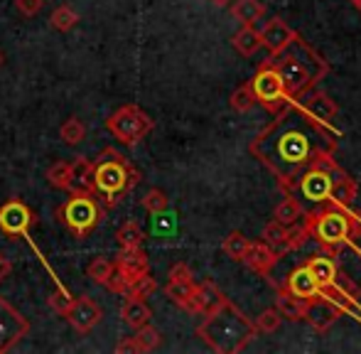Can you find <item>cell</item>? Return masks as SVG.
Wrapping results in <instances>:
<instances>
[{"label": "cell", "instance_id": "f35d334b", "mask_svg": "<svg viewBox=\"0 0 361 354\" xmlns=\"http://www.w3.org/2000/svg\"><path fill=\"white\" fill-rule=\"evenodd\" d=\"M155 291H157L155 278H152L150 273H145V276H140L135 283H130V288H128V293H126V298H140V300H145V298H150Z\"/></svg>", "mask_w": 361, "mask_h": 354}, {"label": "cell", "instance_id": "44dd1931", "mask_svg": "<svg viewBox=\"0 0 361 354\" xmlns=\"http://www.w3.org/2000/svg\"><path fill=\"white\" fill-rule=\"evenodd\" d=\"M281 291H288L293 293V295L302 298V300H310V298L319 295V286L317 281L312 278V273L307 271V266H298L293 273L286 278V283L281 286Z\"/></svg>", "mask_w": 361, "mask_h": 354}, {"label": "cell", "instance_id": "d6a6232c", "mask_svg": "<svg viewBox=\"0 0 361 354\" xmlns=\"http://www.w3.org/2000/svg\"><path fill=\"white\" fill-rule=\"evenodd\" d=\"M248 244H251V241H248L241 231H228V234L224 236V241H221V249H224V254H226L228 259L241 261L243 254H246V249H248Z\"/></svg>", "mask_w": 361, "mask_h": 354}, {"label": "cell", "instance_id": "f1b7e54d", "mask_svg": "<svg viewBox=\"0 0 361 354\" xmlns=\"http://www.w3.org/2000/svg\"><path fill=\"white\" fill-rule=\"evenodd\" d=\"M116 244H118V249H138V246L145 244V231L140 229L138 221L130 219L118 226V231H116Z\"/></svg>", "mask_w": 361, "mask_h": 354}, {"label": "cell", "instance_id": "f6af8a7d", "mask_svg": "<svg viewBox=\"0 0 361 354\" xmlns=\"http://www.w3.org/2000/svg\"><path fill=\"white\" fill-rule=\"evenodd\" d=\"M10 273H13V264H10V259H5V256L0 254V283H3Z\"/></svg>", "mask_w": 361, "mask_h": 354}, {"label": "cell", "instance_id": "e0dca14e", "mask_svg": "<svg viewBox=\"0 0 361 354\" xmlns=\"http://www.w3.org/2000/svg\"><path fill=\"white\" fill-rule=\"evenodd\" d=\"M300 106H302L307 114H312L314 118L324 121V123H332L339 116V106L337 101H332V96H327L319 89H310L307 94H302L300 99H295Z\"/></svg>", "mask_w": 361, "mask_h": 354}, {"label": "cell", "instance_id": "8992f818", "mask_svg": "<svg viewBox=\"0 0 361 354\" xmlns=\"http://www.w3.org/2000/svg\"><path fill=\"white\" fill-rule=\"evenodd\" d=\"M104 216H106L104 202L84 185L69 190V200H64V205L57 207V219L72 231L76 239H86L101 224Z\"/></svg>", "mask_w": 361, "mask_h": 354}, {"label": "cell", "instance_id": "30bf717a", "mask_svg": "<svg viewBox=\"0 0 361 354\" xmlns=\"http://www.w3.org/2000/svg\"><path fill=\"white\" fill-rule=\"evenodd\" d=\"M251 89H253V96H256V104H261L268 114H278L288 101H293L288 96L286 87H283L276 67L271 64V59L258 64L256 74H253V79H251Z\"/></svg>", "mask_w": 361, "mask_h": 354}, {"label": "cell", "instance_id": "ee69618b", "mask_svg": "<svg viewBox=\"0 0 361 354\" xmlns=\"http://www.w3.org/2000/svg\"><path fill=\"white\" fill-rule=\"evenodd\" d=\"M116 352L118 354H123V352H133V354H138V342H135V337H126V340H121L118 345H116Z\"/></svg>", "mask_w": 361, "mask_h": 354}, {"label": "cell", "instance_id": "d590c367", "mask_svg": "<svg viewBox=\"0 0 361 354\" xmlns=\"http://www.w3.org/2000/svg\"><path fill=\"white\" fill-rule=\"evenodd\" d=\"M140 205H143L152 216H160V214H165V212H167V207H170V200H167V195L162 190L152 187V190H147L145 195H143Z\"/></svg>", "mask_w": 361, "mask_h": 354}, {"label": "cell", "instance_id": "5b68a950", "mask_svg": "<svg viewBox=\"0 0 361 354\" xmlns=\"http://www.w3.org/2000/svg\"><path fill=\"white\" fill-rule=\"evenodd\" d=\"M302 226L310 239H314L329 256H337L339 249L361 239V214L349 212V207L329 205L322 209L307 212Z\"/></svg>", "mask_w": 361, "mask_h": 354}, {"label": "cell", "instance_id": "4fadbf2b", "mask_svg": "<svg viewBox=\"0 0 361 354\" xmlns=\"http://www.w3.org/2000/svg\"><path fill=\"white\" fill-rule=\"evenodd\" d=\"M339 317H342V310H339L332 300H327L324 295H314L307 300L305 320L310 322V327H312L314 332H327Z\"/></svg>", "mask_w": 361, "mask_h": 354}, {"label": "cell", "instance_id": "277c9868", "mask_svg": "<svg viewBox=\"0 0 361 354\" xmlns=\"http://www.w3.org/2000/svg\"><path fill=\"white\" fill-rule=\"evenodd\" d=\"M138 182L140 170L126 155H121L116 148H104L99 153V158L91 160L84 187H89L104 202L106 209H114Z\"/></svg>", "mask_w": 361, "mask_h": 354}, {"label": "cell", "instance_id": "e575fe53", "mask_svg": "<svg viewBox=\"0 0 361 354\" xmlns=\"http://www.w3.org/2000/svg\"><path fill=\"white\" fill-rule=\"evenodd\" d=\"M59 135H62V140L67 145H79L81 140L86 138V126H84V121H81L79 116H69V118L62 123V128H59Z\"/></svg>", "mask_w": 361, "mask_h": 354}, {"label": "cell", "instance_id": "d4e9b609", "mask_svg": "<svg viewBox=\"0 0 361 354\" xmlns=\"http://www.w3.org/2000/svg\"><path fill=\"white\" fill-rule=\"evenodd\" d=\"M47 182L49 187L54 190H74L76 187V170H74V163H67V160H57L54 165L47 168Z\"/></svg>", "mask_w": 361, "mask_h": 354}, {"label": "cell", "instance_id": "b9f144b4", "mask_svg": "<svg viewBox=\"0 0 361 354\" xmlns=\"http://www.w3.org/2000/svg\"><path fill=\"white\" fill-rule=\"evenodd\" d=\"M167 281H172V283H195V276H192L190 266L180 261V264H175L170 268V273H167Z\"/></svg>", "mask_w": 361, "mask_h": 354}, {"label": "cell", "instance_id": "6da1fadb", "mask_svg": "<svg viewBox=\"0 0 361 354\" xmlns=\"http://www.w3.org/2000/svg\"><path fill=\"white\" fill-rule=\"evenodd\" d=\"M337 143L339 130L332 123L314 118L298 101H288L248 143V153L276 177L278 187L288 195L298 187L305 170L337 163Z\"/></svg>", "mask_w": 361, "mask_h": 354}, {"label": "cell", "instance_id": "60d3db41", "mask_svg": "<svg viewBox=\"0 0 361 354\" xmlns=\"http://www.w3.org/2000/svg\"><path fill=\"white\" fill-rule=\"evenodd\" d=\"M307 231H305V226L300 224H293V226H288V239H286V251H298V249H302L305 244H307Z\"/></svg>", "mask_w": 361, "mask_h": 354}, {"label": "cell", "instance_id": "7bdbcfd3", "mask_svg": "<svg viewBox=\"0 0 361 354\" xmlns=\"http://www.w3.org/2000/svg\"><path fill=\"white\" fill-rule=\"evenodd\" d=\"M44 0H15V8L23 18H35V15L42 10Z\"/></svg>", "mask_w": 361, "mask_h": 354}, {"label": "cell", "instance_id": "4316f807", "mask_svg": "<svg viewBox=\"0 0 361 354\" xmlns=\"http://www.w3.org/2000/svg\"><path fill=\"white\" fill-rule=\"evenodd\" d=\"M231 44L241 57H253L261 49V35H258V30L253 25H243L231 37Z\"/></svg>", "mask_w": 361, "mask_h": 354}, {"label": "cell", "instance_id": "bcb514c9", "mask_svg": "<svg viewBox=\"0 0 361 354\" xmlns=\"http://www.w3.org/2000/svg\"><path fill=\"white\" fill-rule=\"evenodd\" d=\"M212 5H216V8H226L228 3H231V0H209Z\"/></svg>", "mask_w": 361, "mask_h": 354}, {"label": "cell", "instance_id": "ba28073f", "mask_svg": "<svg viewBox=\"0 0 361 354\" xmlns=\"http://www.w3.org/2000/svg\"><path fill=\"white\" fill-rule=\"evenodd\" d=\"M152 128H155L152 118L135 104L121 106V109H116L114 114L106 118V130H109L116 140H121V145H126V148L138 145L145 135H150Z\"/></svg>", "mask_w": 361, "mask_h": 354}, {"label": "cell", "instance_id": "484cf974", "mask_svg": "<svg viewBox=\"0 0 361 354\" xmlns=\"http://www.w3.org/2000/svg\"><path fill=\"white\" fill-rule=\"evenodd\" d=\"M276 310L283 315V320H305V312H307V300L293 295L288 291L278 288V298H276Z\"/></svg>", "mask_w": 361, "mask_h": 354}, {"label": "cell", "instance_id": "ab89813d", "mask_svg": "<svg viewBox=\"0 0 361 354\" xmlns=\"http://www.w3.org/2000/svg\"><path fill=\"white\" fill-rule=\"evenodd\" d=\"M283 322V315L276 310V307H268V310H263L261 315L253 320V325H256L258 332H276L278 327H281Z\"/></svg>", "mask_w": 361, "mask_h": 354}, {"label": "cell", "instance_id": "2e32d148", "mask_svg": "<svg viewBox=\"0 0 361 354\" xmlns=\"http://www.w3.org/2000/svg\"><path fill=\"white\" fill-rule=\"evenodd\" d=\"M319 295H324L327 300H332L342 312L344 310H357L359 307V293L354 291L352 281H349L342 271H339V276L334 278L329 286L319 288Z\"/></svg>", "mask_w": 361, "mask_h": 354}, {"label": "cell", "instance_id": "83f0119b", "mask_svg": "<svg viewBox=\"0 0 361 354\" xmlns=\"http://www.w3.org/2000/svg\"><path fill=\"white\" fill-rule=\"evenodd\" d=\"M273 219L278 221V224H283V226H293V224H298L300 219H302V205H300V200H295L293 195H288L283 197V202L276 207V212H273Z\"/></svg>", "mask_w": 361, "mask_h": 354}, {"label": "cell", "instance_id": "ffe728a7", "mask_svg": "<svg viewBox=\"0 0 361 354\" xmlns=\"http://www.w3.org/2000/svg\"><path fill=\"white\" fill-rule=\"evenodd\" d=\"M226 300L221 291H219L216 283L212 281H202V283H195V295H192V310L190 312H197V315H207V312L216 310L221 303Z\"/></svg>", "mask_w": 361, "mask_h": 354}, {"label": "cell", "instance_id": "5bb4252c", "mask_svg": "<svg viewBox=\"0 0 361 354\" xmlns=\"http://www.w3.org/2000/svg\"><path fill=\"white\" fill-rule=\"evenodd\" d=\"M258 35H261V47H266L271 57L273 54H281L283 49L298 37V32H295L286 20H281V18H271L266 25H263V30Z\"/></svg>", "mask_w": 361, "mask_h": 354}, {"label": "cell", "instance_id": "c3c4849f", "mask_svg": "<svg viewBox=\"0 0 361 354\" xmlns=\"http://www.w3.org/2000/svg\"><path fill=\"white\" fill-rule=\"evenodd\" d=\"M3 62H5V57H3V52H0V67H3Z\"/></svg>", "mask_w": 361, "mask_h": 354}, {"label": "cell", "instance_id": "1f68e13d", "mask_svg": "<svg viewBox=\"0 0 361 354\" xmlns=\"http://www.w3.org/2000/svg\"><path fill=\"white\" fill-rule=\"evenodd\" d=\"M228 104H231V109L236 111V114H248V111L256 106V96H253V89H251V82H243L238 84L236 89H233L231 99H228Z\"/></svg>", "mask_w": 361, "mask_h": 354}, {"label": "cell", "instance_id": "d6986e66", "mask_svg": "<svg viewBox=\"0 0 361 354\" xmlns=\"http://www.w3.org/2000/svg\"><path fill=\"white\" fill-rule=\"evenodd\" d=\"M359 195V185L352 175H347L342 168H334L332 173V192H329V205H337V207H349Z\"/></svg>", "mask_w": 361, "mask_h": 354}, {"label": "cell", "instance_id": "7c38bea8", "mask_svg": "<svg viewBox=\"0 0 361 354\" xmlns=\"http://www.w3.org/2000/svg\"><path fill=\"white\" fill-rule=\"evenodd\" d=\"M337 168V163L329 165V168H310L300 175L298 190L307 197L310 202H317L324 205L329 200V192H332V173Z\"/></svg>", "mask_w": 361, "mask_h": 354}, {"label": "cell", "instance_id": "603a6c76", "mask_svg": "<svg viewBox=\"0 0 361 354\" xmlns=\"http://www.w3.org/2000/svg\"><path fill=\"white\" fill-rule=\"evenodd\" d=\"M121 317H123V322L128 327L138 330V327H143L150 322L152 310L147 307L145 300H140V298H126V303L121 305Z\"/></svg>", "mask_w": 361, "mask_h": 354}, {"label": "cell", "instance_id": "836d02e7", "mask_svg": "<svg viewBox=\"0 0 361 354\" xmlns=\"http://www.w3.org/2000/svg\"><path fill=\"white\" fill-rule=\"evenodd\" d=\"M261 239L266 241L268 246H273V249L278 251V254H286V239H288V226L278 224L276 219L271 221V224L263 226V234Z\"/></svg>", "mask_w": 361, "mask_h": 354}, {"label": "cell", "instance_id": "3957f363", "mask_svg": "<svg viewBox=\"0 0 361 354\" xmlns=\"http://www.w3.org/2000/svg\"><path fill=\"white\" fill-rule=\"evenodd\" d=\"M258 335L251 317H246L231 300H224L216 310L207 312L204 320L197 325V337L216 354L241 352Z\"/></svg>", "mask_w": 361, "mask_h": 354}, {"label": "cell", "instance_id": "f546056e", "mask_svg": "<svg viewBox=\"0 0 361 354\" xmlns=\"http://www.w3.org/2000/svg\"><path fill=\"white\" fill-rule=\"evenodd\" d=\"M165 295L170 298L177 307H182V310L190 312L192 310V295H195V283H172V281H167Z\"/></svg>", "mask_w": 361, "mask_h": 354}, {"label": "cell", "instance_id": "52a82bcc", "mask_svg": "<svg viewBox=\"0 0 361 354\" xmlns=\"http://www.w3.org/2000/svg\"><path fill=\"white\" fill-rule=\"evenodd\" d=\"M49 307H52L59 317H64L79 335L94 332V327L104 320V307H101L94 298H89V295L72 298L64 288H57V293L49 295Z\"/></svg>", "mask_w": 361, "mask_h": 354}, {"label": "cell", "instance_id": "7a4b0ae2", "mask_svg": "<svg viewBox=\"0 0 361 354\" xmlns=\"http://www.w3.org/2000/svg\"><path fill=\"white\" fill-rule=\"evenodd\" d=\"M271 64L276 67L283 87L290 99H300L314 89L329 74V64L317 49H312L302 37H295L281 54H273Z\"/></svg>", "mask_w": 361, "mask_h": 354}, {"label": "cell", "instance_id": "ac0fdd59", "mask_svg": "<svg viewBox=\"0 0 361 354\" xmlns=\"http://www.w3.org/2000/svg\"><path fill=\"white\" fill-rule=\"evenodd\" d=\"M114 264L126 276L128 288H130V283H135L140 276L150 273V261H147V254L143 251V246H138V249H121Z\"/></svg>", "mask_w": 361, "mask_h": 354}, {"label": "cell", "instance_id": "74e56055", "mask_svg": "<svg viewBox=\"0 0 361 354\" xmlns=\"http://www.w3.org/2000/svg\"><path fill=\"white\" fill-rule=\"evenodd\" d=\"M111 271H114V261L104 259V256H99V259H94L89 266H86V276H89L96 286H104V288L111 278Z\"/></svg>", "mask_w": 361, "mask_h": 354}, {"label": "cell", "instance_id": "cb8c5ba5", "mask_svg": "<svg viewBox=\"0 0 361 354\" xmlns=\"http://www.w3.org/2000/svg\"><path fill=\"white\" fill-rule=\"evenodd\" d=\"M228 13L241 25H253L256 20H261L266 15V5L261 0H231L228 3Z\"/></svg>", "mask_w": 361, "mask_h": 354}, {"label": "cell", "instance_id": "7402d4cb", "mask_svg": "<svg viewBox=\"0 0 361 354\" xmlns=\"http://www.w3.org/2000/svg\"><path fill=\"white\" fill-rule=\"evenodd\" d=\"M307 271L312 273V278L317 281L319 288L329 286V283L334 281V278L339 276V266L337 261H334V256L329 254H322V256H312V259H307Z\"/></svg>", "mask_w": 361, "mask_h": 354}, {"label": "cell", "instance_id": "7dc6e473", "mask_svg": "<svg viewBox=\"0 0 361 354\" xmlns=\"http://www.w3.org/2000/svg\"><path fill=\"white\" fill-rule=\"evenodd\" d=\"M352 3H354V8H357L359 13H361V0H352Z\"/></svg>", "mask_w": 361, "mask_h": 354}, {"label": "cell", "instance_id": "9c48e42d", "mask_svg": "<svg viewBox=\"0 0 361 354\" xmlns=\"http://www.w3.org/2000/svg\"><path fill=\"white\" fill-rule=\"evenodd\" d=\"M35 221H37V214H35V212L30 209V207L25 205L23 200H18V197H13V200H8L5 205H0V231H3L8 239H25V241H30L32 251L39 256V261L47 266L44 256L39 254V249L32 244V239H30V229L35 226ZM47 271L52 273V268L47 266ZM52 276H54V273H52Z\"/></svg>", "mask_w": 361, "mask_h": 354}, {"label": "cell", "instance_id": "4dcf8cb0", "mask_svg": "<svg viewBox=\"0 0 361 354\" xmlns=\"http://www.w3.org/2000/svg\"><path fill=\"white\" fill-rule=\"evenodd\" d=\"M49 25H52V30H57V32H69V30H74L76 25H79V13H76L72 5L64 3L52 10Z\"/></svg>", "mask_w": 361, "mask_h": 354}, {"label": "cell", "instance_id": "9a60e30c", "mask_svg": "<svg viewBox=\"0 0 361 354\" xmlns=\"http://www.w3.org/2000/svg\"><path fill=\"white\" fill-rule=\"evenodd\" d=\"M283 254H278L273 246H268L266 241H251L246 249V254H243V264L251 268L253 273H258V276L268 278L271 276V271L278 266V261H281Z\"/></svg>", "mask_w": 361, "mask_h": 354}, {"label": "cell", "instance_id": "8fae6325", "mask_svg": "<svg viewBox=\"0 0 361 354\" xmlns=\"http://www.w3.org/2000/svg\"><path fill=\"white\" fill-rule=\"evenodd\" d=\"M30 335V322L8 300L0 298V354L10 352L23 337Z\"/></svg>", "mask_w": 361, "mask_h": 354}, {"label": "cell", "instance_id": "8d00e7d4", "mask_svg": "<svg viewBox=\"0 0 361 354\" xmlns=\"http://www.w3.org/2000/svg\"><path fill=\"white\" fill-rule=\"evenodd\" d=\"M133 337H135V342H138V350L140 352L157 350V347H160V342H162L160 330H157V327H152L150 322H147V325H143V327H138Z\"/></svg>", "mask_w": 361, "mask_h": 354}]
</instances>
